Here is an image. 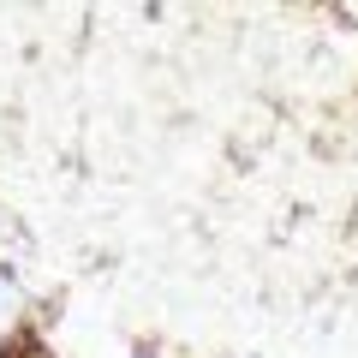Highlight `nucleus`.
<instances>
[{
    "label": "nucleus",
    "mask_w": 358,
    "mask_h": 358,
    "mask_svg": "<svg viewBox=\"0 0 358 358\" xmlns=\"http://www.w3.org/2000/svg\"><path fill=\"white\" fill-rule=\"evenodd\" d=\"M30 334H36V299H30L24 275L13 263H0V358L13 346H24Z\"/></svg>",
    "instance_id": "1"
},
{
    "label": "nucleus",
    "mask_w": 358,
    "mask_h": 358,
    "mask_svg": "<svg viewBox=\"0 0 358 358\" xmlns=\"http://www.w3.org/2000/svg\"><path fill=\"white\" fill-rule=\"evenodd\" d=\"M6 358H54V352H48V341H42V334H30V341H24V346H13Z\"/></svg>",
    "instance_id": "2"
},
{
    "label": "nucleus",
    "mask_w": 358,
    "mask_h": 358,
    "mask_svg": "<svg viewBox=\"0 0 358 358\" xmlns=\"http://www.w3.org/2000/svg\"><path fill=\"white\" fill-rule=\"evenodd\" d=\"M131 358H162V346H138V352H131Z\"/></svg>",
    "instance_id": "3"
}]
</instances>
